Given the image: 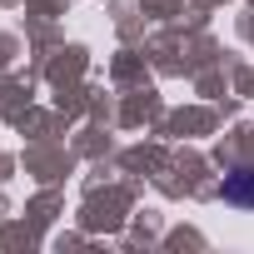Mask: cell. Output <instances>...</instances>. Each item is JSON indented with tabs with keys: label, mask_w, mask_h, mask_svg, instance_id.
<instances>
[{
	"label": "cell",
	"mask_w": 254,
	"mask_h": 254,
	"mask_svg": "<svg viewBox=\"0 0 254 254\" xmlns=\"http://www.w3.org/2000/svg\"><path fill=\"white\" fill-rule=\"evenodd\" d=\"M224 204H239V209H254V165H234L219 185Z\"/></svg>",
	"instance_id": "1"
}]
</instances>
